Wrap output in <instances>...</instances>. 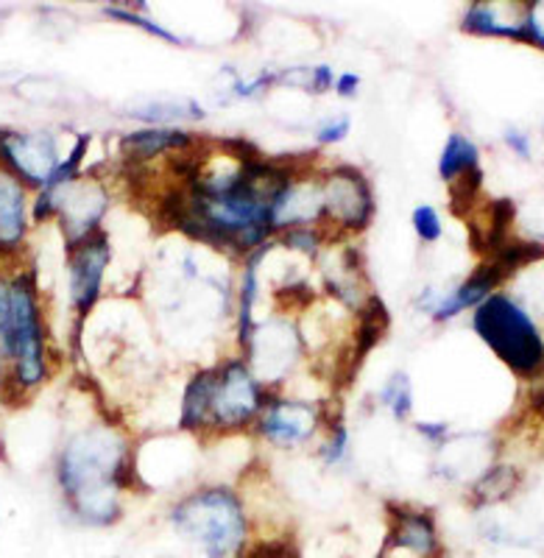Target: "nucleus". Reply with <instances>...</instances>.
<instances>
[{
  "mask_svg": "<svg viewBox=\"0 0 544 558\" xmlns=\"http://www.w3.org/2000/svg\"><path fill=\"white\" fill-rule=\"evenodd\" d=\"M126 458V445L107 427L84 433L64 447L59 458V486L84 522L112 525L121 517L114 488Z\"/></svg>",
  "mask_w": 544,
  "mask_h": 558,
  "instance_id": "obj_1",
  "label": "nucleus"
},
{
  "mask_svg": "<svg viewBox=\"0 0 544 558\" xmlns=\"http://www.w3.org/2000/svg\"><path fill=\"white\" fill-rule=\"evenodd\" d=\"M0 355L12 361V383L34 388L45 377V338L34 274L0 279Z\"/></svg>",
  "mask_w": 544,
  "mask_h": 558,
  "instance_id": "obj_2",
  "label": "nucleus"
},
{
  "mask_svg": "<svg viewBox=\"0 0 544 558\" xmlns=\"http://www.w3.org/2000/svg\"><path fill=\"white\" fill-rule=\"evenodd\" d=\"M171 520L209 558H234L246 539V514L229 488H202L173 508Z\"/></svg>",
  "mask_w": 544,
  "mask_h": 558,
  "instance_id": "obj_3",
  "label": "nucleus"
},
{
  "mask_svg": "<svg viewBox=\"0 0 544 558\" xmlns=\"http://www.w3.org/2000/svg\"><path fill=\"white\" fill-rule=\"evenodd\" d=\"M475 330L494 355L517 375H536L542 366V338L528 313L508 296H486L475 313Z\"/></svg>",
  "mask_w": 544,
  "mask_h": 558,
  "instance_id": "obj_4",
  "label": "nucleus"
},
{
  "mask_svg": "<svg viewBox=\"0 0 544 558\" xmlns=\"http://www.w3.org/2000/svg\"><path fill=\"white\" fill-rule=\"evenodd\" d=\"M266 405V393L249 375L246 363L232 361L213 368V391H209L207 425L213 427H241L257 416Z\"/></svg>",
  "mask_w": 544,
  "mask_h": 558,
  "instance_id": "obj_5",
  "label": "nucleus"
},
{
  "mask_svg": "<svg viewBox=\"0 0 544 558\" xmlns=\"http://www.w3.org/2000/svg\"><path fill=\"white\" fill-rule=\"evenodd\" d=\"M59 166L57 143L43 132H0V171L23 187H43Z\"/></svg>",
  "mask_w": 544,
  "mask_h": 558,
  "instance_id": "obj_6",
  "label": "nucleus"
},
{
  "mask_svg": "<svg viewBox=\"0 0 544 558\" xmlns=\"http://www.w3.org/2000/svg\"><path fill=\"white\" fill-rule=\"evenodd\" d=\"M322 213L341 229H363L374 216V198L366 177L354 168H336L322 191Z\"/></svg>",
  "mask_w": 544,
  "mask_h": 558,
  "instance_id": "obj_7",
  "label": "nucleus"
},
{
  "mask_svg": "<svg viewBox=\"0 0 544 558\" xmlns=\"http://www.w3.org/2000/svg\"><path fill=\"white\" fill-rule=\"evenodd\" d=\"M109 257H112V248H109V238L104 232H93L87 241L70 248V293L76 302L78 327L98 302L101 277L104 268L109 266Z\"/></svg>",
  "mask_w": 544,
  "mask_h": 558,
  "instance_id": "obj_8",
  "label": "nucleus"
},
{
  "mask_svg": "<svg viewBox=\"0 0 544 558\" xmlns=\"http://www.w3.org/2000/svg\"><path fill=\"white\" fill-rule=\"evenodd\" d=\"M57 213L62 216V229L68 235V248L78 246L96 232L101 221L104 209H107V193L96 184L78 187L76 182H68L62 187H51Z\"/></svg>",
  "mask_w": 544,
  "mask_h": 558,
  "instance_id": "obj_9",
  "label": "nucleus"
},
{
  "mask_svg": "<svg viewBox=\"0 0 544 558\" xmlns=\"http://www.w3.org/2000/svg\"><path fill=\"white\" fill-rule=\"evenodd\" d=\"M313 427H316V411L311 405H302V402H274L263 413V422H259V433L277 445H299L304 438L311 436Z\"/></svg>",
  "mask_w": 544,
  "mask_h": 558,
  "instance_id": "obj_10",
  "label": "nucleus"
},
{
  "mask_svg": "<svg viewBox=\"0 0 544 558\" xmlns=\"http://www.w3.org/2000/svg\"><path fill=\"white\" fill-rule=\"evenodd\" d=\"M26 238V187L0 171V252H12Z\"/></svg>",
  "mask_w": 544,
  "mask_h": 558,
  "instance_id": "obj_11",
  "label": "nucleus"
},
{
  "mask_svg": "<svg viewBox=\"0 0 544 558\" xmlns=\"http://www.w3.org/2000/svg\"><path fill=\"white\" fill-rule=\"evenodd\" d=\"M397 520L391 525V539L388 545L406 547V550L419 553V556H436L438 539L433 520L422 511H408V508H391Z\"/></svg>",
  "mask_w": 544,
  "mask_h": 558,
  "instance_id": "obj_12",
  "label": "nucleus"
},
{
  "mask_svg": "<svg viewBox=\"0 0 544 558\" xmlns=\"http://www.w3.org/2000/svg\"><path fill=\"white\" fill-rule=\"evenodd\" d=\"M388 324H391V316H388L383 299L380 296L368 299L366 305L361 307V324H358V332H354V349L347 361L349 375L358 377V366H361L363 357L372 352V347H377L383 332L388 330Z\"/></svg>",
  "mask_w": 544,
  "mask_h": 558,
  "instance_id": "obj_13",
  "label": "nucleus"
},
{
  "mask_svg": "<svg viewBox=\"0 0 544 558\" xmlns=\"http://www.w3.org/2000/svg\"><path fill=\"white\" fill-rule=\"evenodd\" d=\"M121 146L129 162L137 166L140 159H152L162 151H182V148L193 146V137L179 132V129H143V132L126 134Z\"/></svg>",
  "mask_w": 544,
  "mask_h": 558,
  "instance_id": "obj_14",
  "label": "nucleus"
},
{
  "mask_svg": "<svg viewBox=\"0 0 544 558\" xmlns=\"http://www.w3.org/2000/svg\"><path fill=\"white\" fill-rule=\"evenodd\" d=\"M209 391H213V368H204L191 380L188 391H184L182 402V427L184 430H198L207 427V411H209Z\"/></svg>",
  "mask_w": 544,
  "mask_h": 558,
  "instance_id": "obj_15",
  "label": "nucleus"
},
{
  "mask_svg": "<svg viewBox=\"0 0 544 558\" xmlns=\"http://www.w3.org/2000/svg\"><path fill=\"white\" fill-rule=\"evenodd\" d=\"M475 168H481V154H477L475 143L463 137V134H452L447 140V146H444L442 162H438L442 179L452 182L456 177H461L467 171H475Z\"/></svg>",
  "mask_w": 544,
  "mask_h": 558,
  "instance_id": "obj_16",
  "label": "nucleus"
},
{
  "mask_svg": "<svg viewBox=\"0 0 544 558\" xmlns=\"http://www.w3.org/2000/svg\"><path fill=\"white\" fill-rule=\"evenodd\" d=\"M263 254H266V248L259 246L257 252L249 257L246 263V274H243V286H241V332H238V338H241V343L252 341V330H254V322H252V311H254V296H257V266L259 260H263Z\"/></svg>",
  "mask_w": 544,
  "mask_h": 558,
  "instance_id": "obj_17",
  "label": "nucleus"
},
{
  "mask_svg": "<svg viewBox=\"0 0 544 558\" xmlns=\"http://www.w3.org/2000/svg\"><path fill=\"white\" fill-rule=\"evenodd\" d=\"M513 486H517V470H511V466H494L492 472H486L477 481L475 497L481 502H497L511 495Z\"/></svg>",
  "mask_w": 544,
  "mask_h": 558,
  "instance_id": "obj_18",
  "label": "nucleus"
},
{
  "mask_svg": "<svg viewBox=\"0 0 544 558\" xmlns=\"http://www.w3.org/2000/svg\"><path fill=\"white\" fill-rule=\"evenodd\" d=\"M380 400L391 408L394 416L406 418L413 408V393H411V380H408V375L397 372V375L386 383V388H383Z\"/></svg>",
  "mask_w": 544,
  "mask_h": 558,
  "instance_id": "obj_19",
  "label": "nucleus"
},
{
  "mask_svg": "<svg viewBox=\"0 0 544 558\" xmlns=\"http://www.w3.org/2000/svg\"><path fill=\"white\" fill-rule=\"evenodd\" d=\"M413 229H416V235L422 241L433 243L442 235V218H438V213L433 207H416L413 209Z\"/></svg>",
  "mask_w": 544,
  "mask_h": 558,
  "instance_id": "obj_20",
  "label": "nucleus"
},
{
  "mask_svg": "<svg viewBox=\"0 0 544 558\" xmlns=\"http://www.w3.org/2000/svg\"><path fill=\"white\" fill-rule=\"evenodd\" d=\"M107 14H109V17H114V20H123V23H132V26L146 28L148 34H154V37H159V39H168V43H182V39L173 37V34H168L165 28H159L157 23H152V20L140 17V14H129V12H123V9H118V7H109Z\"/></svg>",
  "mask_w": 544,
  "mask_h": 558,
  "instance_id": "obj_21",
  "label": "nucleus"
},
{
  "mask_svg": "<svg viewBox=\"0 0 544 558\" xmlns=\"http://www.w3.org/2000/svg\"><path fill=\"white\" fill-rule=\"evenodd\" d=\"M282 243L291 248H299V252L304 254H316L318 243H322V235H316V232H311V229H291V232L282 238Z\"/></svg>",
  "mask_w": 544,
  "mask_h": 558,
  "instance_id": "obj_22",
  "label": "nucleus"
},
{
  "mask_svg": "<svg viewBox=\"0 0 544 558\" xmlns=\"http://www.w3.org/2000/svg\"><path fill=\"white\" fill-rule=\"evenodd\" d=\"M243 558H297V550L288 542H266V545L252 547Z\"/></svg>",
  "mask_w": 544,
  "mask_h": 558,
  "instance_id": "obj_23",
  "label": "nucleus"
},
{
  "mask_svg": "<svg viewBox=\"0 0 544 558\" xmlns=\"http://www.w3.org/2000/svg\"><path fill=\"white\" fill-rule=\"evenodd\" d=\"M349 134V118H338V121H327L322 129H318V143L322 146H329V143H338Z\"/></svg>",
  "mask_w": 544,
  "mask_h": 558,
  "instance_id": "obj_24",
  "label": "nucleus"
},
{
  "mask_svg": "<svg viewBox=\"0 0 544 558\" xmlns=\"http://www.w3.org/2000/svg\"><path fill=\"white\" fill-rule=\"evenodd\" d=\"M343 447H347V430H343V425H336L333 427V433H329L324 458H327V461H338V458L343 456Z\"/></svg>",
  "mask_w": 544,
  "mask_h": 558,
  "instance_id": "obj_25",
  "label": "nucleus"
},
{
  "mask_svg": "<svg viewBox=\"0 0 544 558\" xmlns=\"http://www.w3.org/2000/svg\"><path fill=\"white\" fill-rule=\"evenodd\" d=\"M506 137H508V143H511V146H513V151L519 154V157H531V151H528V134H522V132H517V129H511V132H508Z\"/></svg>",
  "mask_w": 544,
  "mask_h": 558,
  "instance_id": "obj_26",
  "label": "nucleus"
},
{
  "mask_svg": "<svg viewBox=\"0 0 544 558\" xmlns=\"http://www.w3.org/2000/svg\"><path fill=\"white\" fill-rule=\"evenodd\" d=\"M358 84H361V82H358V76L347 73V76H341L336 82V93H338V96H343V98L354 96V89H358Z\"/></svg>",
  "mask_w": 544,
  "mask_h": 558,
  "instance_id": "obj_27",
  "label": "nucleus"
},
{
  "mask_svg": "<svg viewBox=\"0 0 544 558\" xmlns=\"http://www.w3.org/2000/svg\"><path fill=\"white\" fill-rule=\"evenodd\" d=\"M313 76H316V82H313V89H327V87H333V70H329L327 64H322V68H316V73H313Z\"/></svg>",
  "mask_w": 544,
  "mask_h": 558,
  "instance_id": "obj_28",
  "label": "nucleus"
},
{
  "mask_svg": "<svg viewBox=\"0 0 544 558\" xmlns=\"http://www.w3.org/2000/svg\"><path fill=\"white\" fill-rule=\"evenodd\" d=\"M419 433H424L427 438H433V441H438V438L447 433V427L444 425H419Z\"/></svg>",
  "mask_w": 544,
  "mask_h": 558,
  "instance_id": "obj_29",
  "label": "nucleus"
}]
</instances>
